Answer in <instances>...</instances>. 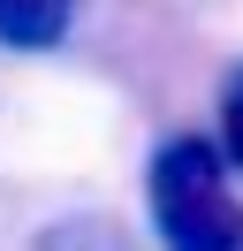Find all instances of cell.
Instances as JSON below:
<instances>
[{"label":"cell","instance_id":"obj_1","mask_svg":"<svg viewBox=\"0 0 243 251\" xmlns=\"http://www.w3.org/2000/svg\"><path fill=\"white\" fill-rule=\"evenodd\" d=\"M145 190L167 251H236L243 213L228 205V160L213 137H167L145 168Z\"/></svg>","mask_w":243,"mask_h":251},{"label":"cell","instance_id":"obj_2","mask_svg":"<svg viewBox=\"0 0 243 251\" xmlns=\"http://www.w3.org/2000/svg\"><path fill=\"white\" fill-rule=\"evenodd\" d=\"M69 16H76V0H8L0 8V46H23V53L61 46L69 38Z\"/></svg>","mask_w":243,"mask_h":251},{"label":"cell","instance_id":"obj_3","mask_svg":"<svg viewBox=\"0 0 243 251\" xmlns=\"http://www.w3.org/2000/svg\"><path fill=\"white\" fill-rule=\"evenodd\" d=\"M30 251H137V236L122 221H106V213H69V221L30 236Z\"/></svg>","mask_w":243,"mask_h":251},{"label":"cell","instance_id":"obj_4","mask_svg":"<svg viewBox=\"0 0 243 251\" xmlns=\"http://www.w3.org/2000/svg\"><path fill=\"white\" fill-rule=\"evenodd\" d=\"M213 145H220L228 168H243V69L228 76V92H220V137H213Z\"/></svg>","mask_w":243,"mask_h":251},{"label":"cell","instance_id":"obj_5","mask_svg":"<svg viewBox=\"0 0 243 251\" xmlns=\"http://www.w3.org/2000/svg\"><path fill=\"white\" fill-rule=\"evenodd\" d=\"M236 251H243V236H236Z\"/></svg>","mask_w":243,"mask_h":251},{"label":"cell","instance_id":"obj_6","mask_svg":"<svg viewBox=\"0 0 243 251\" xmlns=\"http://www.w3.org/2000/svg\"><path fill=\"white\" fill-rule=\"evenodd\" d=\"M0 8H8V0H0Z\"/></svg>","mask_w":243,"mask_h":251}]
</instances>
